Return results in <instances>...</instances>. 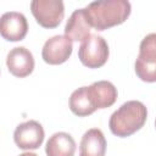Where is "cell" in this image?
Returning a JSON list of instances; mask_svg holds the SVG:
<instances>
[{"label":"cell","mask_w":156,"mask_h":156,"mask_svg":"<svg viewBox=\"0 0 156 156\" xmlns=\"http://www.w3.org/2000/svg\"><path fill=\"white\" fill-rule=\"evenodd\" d=\"M110 50L106 40L98 34L87 37L78 49L79 61L88 68H100L108 60Z\"/></svg>","instance_id":"277c9868"},{"label":"cell","mask_w":156,"mask_h":156,"mask_svg":"<svg viewBox=\"0 0 156 156\" xmlns=\"http://www.w3.org/2000/svg\"><path fill=\"white\" fill-rule=\"evenodd\" d=\"M30 11L37 23L43 28H56L65 17V5L61 0H33Z\"/></svg>","instance_id":"5b68a950"},{"label":"cell","mask_w":156,"mask_h":156,"mask_svg":"<svg viewBox=\"0 0 156 156\" xmlns=\"http://www.w3.org/2000/svg\"><path fill=\"white\" fill-rule=\"evenodd\" d=\"M84 9L91 27L99 32L122 24L132 11L130 2L127 0L93 1Z\"/></svg>","instance_id":"6da1fadb"},{"label":"cell","mask_w":156,"mask_h":156,"mask_svg":"<svg viewBox=\"0 0 156 156\" xmlns=\"http://www.w3.org/2000/svg\"><path fill=\"white\" fill-rule=\"evenodd\" d=\"M1 37L9 41H21L28 33V22L23 13L10 11L5 12L0 20Z\"/></svg>","instance_id":"ba28073f"},{"label":"cell","mask_w":156,"mask_h":156,"mask_svg":"<svg viewBox=\"0 0 156 156\" xmlns=\"http://www.w3.org/2000/svg\"><path fill=\"white\" fill-rule=\"evenodd\" d=\"M134 69L143 82H156V33H150L141 40Z\"/></svg>","instance_id":"3957f363"},{"label":"cell","mask_w":156,"mask_h":156,"mask_svg":"<svg viewBox=\"0 0 156 156\" xmlns=\"http://www.w3.org/2000/svg\"><path fill=\"white\" fill-rule=\"evenodd\" d=\"M69 110L78 117H87L96 111L91 102L88 87H80L71 94Z\"/></svg>","instance_id":"5bb4252c"},{"label":"cell","mask_w":156,"mask_h":156,"mask_svg":"<svg viewBox=\"0 0 156 156\" xmlns=\"http://www.w3.org/2000/svg\"><path fill=\"white\" fill-rule=\"evenodd\" d=\"M44 136L45 133L43 126L34 119L20 123L13 132L15 144L22 150H35L40 147Z\"/></svg>","instance_id":"8992f818"},{"label":"cell","mask_w":156,"mask_h":156,"mask_svg":"<svg viewBox=\"0 0 156 156\" xmlns=\"http://www.w3.org/2000/svg\"><path fill=\"white\" fill-rule=\"evenodd\" d=\"M147 118L146 106L138 100H130L118 107L110 117L108 127L113 135L127 138L140 130Z\"/></svg>","instance_id":"7a4b0ae2"},{"label":"cell","mask_w":156,"mask_h":156,"mask_svg":"<svg viewBox=\"0 0 156 156\" xmlns=\"http://www.w3.org/2000/svg\"><path fill=\"white\" fill-rule=\"evenodd\" d=\"M77 145L71 134L57 132L52 134L45 145L46 156H74Z\"/></svg>","instance_id":"4fadbf2b"},{"label":"cell","mask_w":156,"mask_h":156,"mask_svg":"<svg viewBox=\"0 0 156 156\" xmlns=\"http://www.w3.org/2000/svg\"><path fill=\"white\" fill-rule=\"evenodd\" d=\"M91 24L89 22L85 9H78L73 11L68 18L65 27V35H67L72 41H83L90 35Z\"/></svg>","instance_id":"8fae6325"},{"label":"cell","mask_w":156,"mask_h":156,"mask_svg":"<svg viewBox=\"0 0 156 156\" xmlns=\"http://www.w3.org/2000/svg\"><path fill=\"white\" fill-rule=\"evenodd\" d=\"M88 91L94 107L106 108L112 106L117 100V88L108 80H98L88 87Z\"/></svg>","instance_id":"30bf717a"},{"label":"cell","mask_w":156,"mask_h":156,"mask_svg":"<svg viewBox=\"0 0 156 156\" xmlns=\"http://www.w3.org/2000/svg\"><path fill=\"white\" fill-rule=\"evenodd\" d=\"M73 41L67 35H54L48 39L41 50V57L48 65H61L66 62L73 50Z\"/></svg>","instance_id":"52a82bcc"},{"label":"cell","mask_w":156,"mask_h":156,"mask_svg":"<svg viewBox=\"0 0 156 156\" xmlns=\"http://www.w3.org/2000/svg\"><path fill=\"white\" fill-rule=\"evenodd\" d=\"M6 65L12 76L24 78L28 77L34 69V57L33 54L24 46H17L7 54Z\"/></svg>","instance_id":"9c48e42d"},{"label":"cell","mask_w":156,"mask_h":156,"mask_svg":"<svg viewBox=\"0 0 156 156\" xmlns=\"http://www.w3.org/2000/svg\"><path fill=\"white\" fill-rule=\"evenodd\" d=\"M20 156H38V155L34 154V152H29V151H28V152H23V154H21Z\"/></svg>","instance_id":"9a60e30c"},{"label":"cell","mask_w":156,"mask_h":156,"mask_svg":"<svg viewBox=\"0 0 156 156\" xmlns=\"http://www.w3.org/2000/svg\"><path fill=\"white\" fill-rule=\"evenodd\" d=\"M155 127H156V121H155Z\"/></svg>","instance_id":"2e32d148"},{"label":"cell","mask_w":156,"mask_h":156,"mask_svg":"<svg viewBox=\"0 0 156 156\" xmlns=\"http://www.w3.org/2000/svg\"><path fill=\"white\" fill-rule=\"evenodd\" d=\"M106 139L99 128L88 129L79 144V156H105Z\"/></svg>","instance_id":"7c38bea8"}]
</instances>
